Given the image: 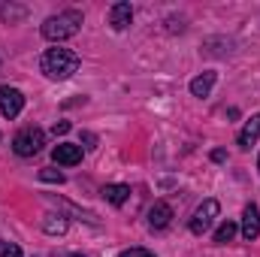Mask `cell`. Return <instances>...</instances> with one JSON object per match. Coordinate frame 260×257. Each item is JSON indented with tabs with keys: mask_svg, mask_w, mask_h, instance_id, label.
I'll use <instances>...</instances> for the list:
<instances>
[{
	"mask_svg": "<svg viewBox=\"0 0 260 257\" xmlns=\"http://www.w3.org/2000/svg\"><path fill=\"white\" fill-rule=\"evenodd\" d=\"M79 27H82V12H79V9H64V12L49 15V18L43 21V37L52 40V43H61V40L76 37Z\"/></svg>",
	"mask_w": 260,
	"mask_h": 257,
	"instance_id": "1",
	"label": "cell"
},
{
	"mask_svg": "<svg viewBox=\"0 0 260 257\" xmlns=\"http://www.w3.org/2000/svg\"><path fill=\"white\" fill-rule=\"evenodd\" d=\"M79 55L70 52V49H49L43 58H40V70L49 76V79H70L76 70H79Z\"/></svg>",
	"mask_w": 260,
	"mask_h": 257,
	"instance_id": "2",
	"label": "cell"
},
{
	"mask_svg": "<svg viewBox=\"0 0 260 257\" xmlns=\"http://www.w3.org/2000/svg\"><path fill=\"white\" fill-rule=\"evenodd\" d=\"M43 145H46V133L40 127H21L12 139V148L18 157H34V154H40Z\"/></svg>",
	"mask_w": 260,
	"mask_h": 257,
	"instance_id": "3",
	"label": "cell"
},
{
	"mask_svg": "<svg viewBox=\"0 0 260 257\" xmlns=\"http://www.w3.org/2000/svg\"><path fill=\"white\" fill-rule=\"evenodd\" d=\"M218 212H221V206H218V200H203V206H197L194 218H191V233H206L209 227H212V221L218 218Z\"/></svg>",
	"mask_w": 260,
	"mask_h": 257,
	"instance_id": "4",
	"label": "cell"
},
{
	"mask_svg": "<svg viewBox=\"0 0 260 257\" xmlns=\"http://www.w3.org/2000/svg\"><path fill=\"white\" fill-rule=\"evenodd\" d=\"M21 109H24V94L18 88L3 85L0 88V112H3V118H18Z\"/></svg>",
	"mask_w": 260,
	"mask_h": 257,
	"instance_id": "5",
	"label": "cell"
},
{
	"mask_svg": "<svg viewBox=\"0 0 260 257\" xmlns=\"http://www.w3.org/2000/svg\"><path fill=\"white\" fill-rule=\"evenodd\" d=\"M52 160L61 164V167H76L82 160V145H73V142H61L52 148Z\"/></svg>",
	"mask_w": 260,
	"mask_h": 257,
	"instance_id": "6",
	"label": "cell"
},
{
	"mask_svg": "<svg viewBox=\"0 0 260 257\" xmlns=\"http://www.w3.org/2000/svg\"><path fill=\"white\" fill-rule=\"evenodd\" d=\"M170 221H173V206L164 203V200H157L148 209V227L151 230H164V227H170Z\"/></svg>",
	"mask_w": 260,
	"mask_h": 257,
	"instance_id": "7",
	"label": "cell"
},
{
	"mask_svg": "<svg viewBox=\"0 0 260 257\" xmlns=\"http://www.w3.org/2000/svg\"><path fill=\"white\" fill-rule=\"evenodd\" d=\"M242 236L251 242V239H257L260 236V212L254 203H248L245 206V212H242Z\"/></svg>",
	"mask_w": 260,
	"mask_h": 257,
	"instance_id": "8",
	"label": "cell"
},
{
	"mask_svg": "<svg viewBox=\"0 0 260 257\" xmlns=\"http://www.w3.org/2000/svg\"><path fill=\"white\" fill-rule=\"evenodd\" d=\"M257 136H260V115H251V118L245 121V127L239 130L236 142H239V148H251V145L257 142Z\"/></svg>",
	"mask_w": 260,
	"mask_h": 257,
	"instance_id": "9",
	"label": "cell"
},
{
	"mask_svg": "<svg viewBox=\"0 0 260 257\" xmlns=\"http://www.w3.org/2000/svg\"><path fill=\"white\" fill-rule=\"evenodd\" d=\"M130 21H133V6H130V3H115V6L109 9V24H112L115 30H124Z\"/></svg>",
	"mask_w": 260,
	"mask_h": 257,
	"instance_id": "10",
	"label": "cell"
},
{
	"mask_svg": "<svg viewBox=\"0 0 260 257\" xmlns=\"http://www.w3.org/2000/svg\"><path fill=\"white\" fill-rule=\"evenodd\" d=\"M215 79H218V76H215L212 70L203 73V76H197L194 82H191V94H194V97H209L212 88H215Z\"/></svg>",
	"mask_w": 260,
	"mask_h": 257,
	"instance_id": "11",
	"label": "cell"
},
{
	"mask_svg": "<svg viewBox=\"0 0 260 257\" xmlns=\"http://www.w3.org/2000/svg\"><path fill=\"white\" fill-rule=\"evenodd\" d=\"M103 197H106L112 206H121V203L130 197V188L127 185H106V188H103Z\"/></svg>",
	"mask_w": 260,
	"mask_h": 257,
	"instance_id": "12",
	"label": "cell"
},
{
	"mask_svg": "<svg viewBox=\"0 0 260 257\" xmlns=\"http://www.w3.org/2000/svg\"><path fill=\"white\" fill-rule=\"evenodd\" d=\"M43 230H46V233H52V236H61V233H67V218H64V215H46Z\"/></svg>",
	"mask_w": 260,
	"mask_h": 257,
	"instance_id": "13",
	"label": "cell"
},
{
	"mask_svg": "<svg viewBox=\"0 0 260 257\" xmlns=\"http://www.w3.org/2000/svg\"><path fill=\"white\" fill-rule=\"evenodd\" d=\"M236 230H239V227H236L233 221H224V224L215 230V242H218V245H227V242L236 236Z\"/></svg>",
	"mask_w": 260,
	"mask_h": 257,
	"instance_id": "14",
	"label": "cell"
},
{
	"mask_svg": "<svg viewBox=\"0 0 260 257\" xmlns=\"http://www.w3.org/2000/svg\"><path fill=\"white\" fill-rule=\"evenodd\" d=\"M40 179H43V182H55V185H64V173H58V170H40Z\"/></svg>",
	"mask_w": 260,
	"mask_h": 257,
	"instance_id": "15",
	"label": "cell"
},
{
	"mask_svg": "<svg viewBox=\"0 0 260 257\" xmlns=\"http://www.w3.org/2000/svg\"><path fill=\"white\" fill-rule=\"evenodd\" d=\"M0 257H21V248L15 242H3L0 239Z\"/></svg>",
	"mask_w": 260,
	"mask_h": 257,
	"instance_id": "16",
	"label": "cell"
},
{
	"mask_svg": "<svg viewBox=\"0 0 260 257\" xmlns=\"http://www.w3.org/2000/svg\"><path fill=\"white\" fill-rule=\"evenodd\" d=\"M118 257H154V251H148V248H127V251H121Z\"/></svg>",
	"mask_w": 260,
	"mask_h": 257,
	"instance_id": "17",
	"label": "cell"
},
{
	"mask_svg": "<svg viewBox=\"0 0 260 257\" xmlns=\"http://www.w3.org/2000/svg\"><path fill=\"white\" fill-rule=\"evenodd\" d=\"M67 130H70V124H67V121H58V124L52 127V133H55V136H64Z\"/></svg>",
	"mask_w": 260,
	"mask_h": 257,
	"instance_id": "18",
	"label": "cell"
},
{
	"mask_svg": "<svg viewBox=\"0 0 260 257\" xmlns=\"http://www.w3.org/2000/svg\"><path fill=\"white\" fill-rule=\"evenodd\" d=\"M70 257H85V254H70Z\"/></svg>",
	"mask_w": 260,
	"mask_h": 257,
	"instance_id": "19",
	"label": "cell"
},
{
	"mask_svg": "<svg viewBox=\"0 0 260 257\" xmlns=\"http://www.w3.org/2000/svg\"><path fill=\"white\" fill-rule=\"evenodd\" d=\"M257 170H260V157H257Z\"/></svg>",
	"mask_w": 260,
	"mask_h": 257,
	"instance_id": "20",
	"label": "cell"
}]
</instances>
